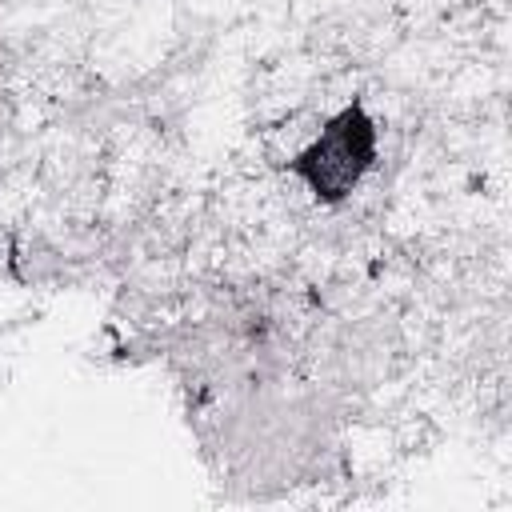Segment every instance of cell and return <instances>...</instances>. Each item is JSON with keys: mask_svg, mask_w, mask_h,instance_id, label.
<instances>
[{"mask_svg": "<svg viewBox=\"0 0 512 512\" xmlns=\"http://www.w3.org/2000/svg\"><path fill=\"white\" fill-rule=\"evenodd\" d=\"M376 156V124L360 104H348L328 120V128L292 160V172L324 204L344 200Z\"/></svg>", "mask_w": 512, "mask_h": 512, "instance_id": "6da1fadb", "label": "cell"}]
</instances>
